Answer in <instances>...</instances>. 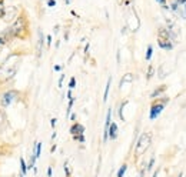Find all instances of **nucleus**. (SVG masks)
Here are the masks:
<instances>
[{"mask_svg":"<svg viewBox=\"0 0 186 177\" xmlns=\"http://www.w3.org/2000/svg\"><path fill=\"white\" fill-rule=\"evenodd\" d=\"M20 62H22V56L19 53H10L3 60V63L0 64V82L1 83H6L16 76Z\"/></svg>","mask_w":186,"mask_h":177,"instance_id":"nucleus-1","label":"nucleus"},{"mask_svg":"<svg viewBox=\"0 0 186 177\" xmlns=\"http://www.w3.org/2000/svg\"><path fill=\"white\" fill-rule=\"evenodd\" d=\"M6 36L16 37V39H26L29 36V20L24 15H19L13 24L7 29ZM4 36V37H6Z\"/></svg>","mask_w":186,"mask_h":177,"instance_id":"nucleus-2","label":"nucleus"},{"mask_svg":"<svg viewBox=\"0 0 186 177\" xmlns=\"http://www.w3.org/2000/svg\"><path fill=\"white\" fill-rule=\"evenodd\" d=\"M150 142H152V134L150 133H142L140 137L137 139L135 146V156H142L150 146Z\"/></svg>","mask_w":186,"mask_h":177,"instance_id":"nucleus-3","label":"nucleus"},{"mask_svg":"<svg viewBox=\"0 0 186 177\" xmlns=\"http://www.w3.org/2000/svg\"><path fill=\"white\" fill-rule=\"evenodd\" d=\"M17 96H19V93H17L16 90H7V91H4L0 96V107L1 109H7L12 103H15L17 100Z\"/></svg>","mask_w":186,"mask_h":177,"instance_id":"nucleus-4","label":"nucleus"},{"mask_svg":"<svg viewBox=\"0 0 186 177\" xmlns=\"http://www.w3.org/2000/svg\"><path fill=\"white\" fill-rule=\"evenodd\" d=\"M163 109H165V103H155V104H152V107H150V113H149L150 120H155V119L163 111Z\"/></svg>","mask_w":186,"mask_h":177,"instance_id":"nucleus-5","label":"nucleus"},{"mask_svg":"<svg viewBox=\"0 0 186 177\" xmlns=\"http://www.w3.org/2000/svg\"><path fill=\"white\" fill-rule=\"evenodd\" d=\"M112 123V110L109 109L107 110V114H106V123H104V131H103V142H107L109 139V126Z\"/></svg>","mask_w":186,"mask_h":177,"instance_id":"nucleus-6","label":"nucleus"},{"mask_svg":"<svg viewBox=\"0 0 186 177\" xmlns=\"http://www.w3.org/2000/svg\"><path fill=\"white\" fill-rule=\"evenodd\" d=\"M127 24H129V27H130V30H137L139 29V19L136 16V13L132 10V15L127 17Z\"/></svg>","mask_w":186,"mask_h":177,"instance_id":"nucleus-7","label":"nucleus"},{"mask_svg":"<svg viewBox=\"0 0 186 177\" xmlns=\"http://www.w3.org/2000/svg\"><path fill=\"white\" fill-rule=\"evenodd\" d=\"M16 19H17V9L15 6L7 7V9H6V15H4V20H6V21H13V20H16Z\"/></svg>","mask_w":186,"mask_h":177,"instance_id":"nucleus-8","label":"nucleus"},{"mask_svg":"<svg viewBox=\"0 0 186 177\" xmlns=\"http://www.w3.org/2000/svg\"><path fill=\"white\" fill-rule=\"evenodd\" d=\"M70 133H72L73 137L75 136H82V134H85V127L80 123H75L70 127Z\"/></svg>","mask_w":186,"mask_h":177,"instance_id":"nucleus-9","label":"nucleus"},{"mask_svg":"<svg viewBox=\"0 0 186 177\" xmlns=\"http://www.w3.org/2000/svg\"><path fill=\"white\" fill-rule=\"evenodd\" d=\"M157 43H159V47L160 49H165V50H172L173 49V44H172L170 39H162V37H159L157 39Z\"/></svg>","mask_w":186,"mask_h":177,"instance_id":"nucleus-10","label":"nucleus"},{"mask_svg":"<svg viewBox=\"0 0 186 177\" xmlns=\"http://www.w3.org/2000/svg\"><path fill=\"white\" fill-rule=\"evenodd\" d=\"M109 139L110 140H116L118 139V124L112 122L109 126Z\"/></svg>","mask_w":186,"mask_h":177,"instance_id":"nucleus-11","label":"nucleus"},{"mask_svg":"<svg viewBox=\"0 0 186 177\" xmlns=\"http://www.w3.org/2000/svg\"><path fill=\"white\" fill-rule=\"evenodd\" d=\"M26 174H27V164H26L23 157H20V174H19V177H24Z\"/></svg>","mask_w":186,"mask_h":177,"instance_id":"nucleus-12","label":"nucleus"},{"mask_svg":"<svg viewBox=\"0 0 186 177\" xmlns=\"http://www.w3.org/2000/svg\"><path fill=\"white\" fill-rule=\"evenodd\" d=\"M40 154H42V143L40 142H36L34 143V150H33V156L36 157V160L40 157Z\"/></svg>","mask_w":186,"mask_h":177,"instance_id":"nucleus-13","label":"nucleus"},{"mask_svg":"<svg viewBox=\"0 0 186 177\" xmlns=\"http://www.w3.org/2000/svg\"><path fill=\"white\" fill-rule=\"evenodd\" d=\"M45 43V36L42 32H39V43H37V52H39V57L42 56V46Z\"/></svg>","mask_w":186,"mask_h":177,"instance_id":"nucleus-14","label":"nucleus"},{"mask_svg":"<svg viewBox=\"0 0 186 177\" xmlns=\"http://www.w3.org/2000/svg\"><path fill=\"white\" fill-rule=\"evenodd\" d=\"M110 84H112V77L107 79V83H106V87H104V94H103V102H107V96H109Z\"/></svg>","mask_w":186,"mask_h":177,"instance_id":"nucleus-15","label":"nucleus"},{"mask_svg":"<svg viewBox=\"0 0 186 177\" xmlns=\"http://www.w3.org/2000/svg\"><path fill=\"white\" fill-rule=\"evenodd\" d=\"M126 170H127V164L120 166V169L118 170V174H116V177H123V176H125V173H126Z\"/></svg>","mask_w":186,"mask_h":177,"instance_id":"nucleus-16","label":"nucleus"},{"mask_svg":"<svg viewBox=\"0 0 186 177\" xmlns=\"http://www.w3.org/2000/svg\"><path fill=\"white\" fill-rule=\"evenodd\" d=\"M165 90H166V86H162V87L160 88H156V90H155V91H153L152 94H150V97H156V96H159V94H160V93H162V91H165Z\"/></svg>","mask_w":186,"mask_h":177,"instance_id":"nucleus-17","label":"nucleus"},{"mask_svg":"<svg viewBox=\"0 0 186 177\" xmlns=\"http://www.w3.org/2000/svg\"><path fill=\"white\" fill-rule=\"evenodd\" d=\"M6 6H4V1H0V19H4V15H6Z\"/></svg>","mask_w":186,"mask_h":177,"instance_id":"nucleus-18","label":"nucleus"},{"mask_svg":"<svg viewBox=\"0 0 186 177\" xmlns=\"http://www.w3.org/2000/svg\"><path fill=\"white\" fill-rule=\"evenodd\" d=\"M152 53H153V47H152V44H149L148 46V52H146V60L148 62L152 59Z\"/></svg>","mask_w":186,"mask_h":177,"instance_id":"nucleus-19","label":"nucleus"},{"mask_svg":"<svg viewBox=\"0 0 186 177\" xmlns=\"http://www.w3.org/2000/svg\"><path fill=\"white\" fill-rule=\"evenodd\" d=\"M76 142H79V143H85L86 142V139H85V134H82V136H75L73 137Z\"/></svg>","mask_w":186,"mask_h":177,"instance_id":"nucleus-20","label":"nucleus"},{"mask_svg":"<svg viewBox=\"0 0 186 177\" xmlns=\"http://www.w3.org/2000/svg\"><path fill=\"white\" fill-rule=\"evenodd\" d=\"M75 87H76V79H75V77H72V79H70V82H69V88L72 90V88H75Z\"/></svg>","mask_w":186,"mask_h":177,"instance_id":"nucleus-21","label":"nucleus"},{"mask_svg":"<svg viewBox=\"0 0 186 177\" xmlns=\"http://www.w3.org/2000/svg\"><path fill=\"white\" fill-rule=\"evenodd\" d=\"M153 164H155V157H152V159H150V161H149V164H148V169H146L148 171H150V170L153 169Z\"/></svg>","mask_w":186,"mask_h":177,"instance_id":"nucleus-22","label":"nucleus"},{"mask_svg":"<svg viewBox=\"0 0 186 177\" xmlns=\"http://www.w3.org/2000/svg\"><path fill=\"white\" fill-rule=\"evenodd\" d=\"M6 43H7V37H4V36L0 37V46H4Z\"/></svg>","mask_w":186,"mask_h":177,"instance_id":"nucleus-23","label":"nucleus"},{"mask_svg":"<svg viewBox=\"0 0 186 177\" xmlns=\"http://www.w3.org/2000/svg\"><path fill=\"white\" fill-rule=\"evenodd\" d=\"M47 6L49 7H54L56 6V0H47Z\"/></svg>","mask_w":186,"mask_h":177,"instance_id":"nucleus-24","label":"nucleus"},{"mask_svg":"<svg viewBox=\"0 0 186 177\" xmlns=\"http://www.w3.org/2000/svg\"><path fill=\"white\" fill-rule=\"evenodd\" d=\"M4 119H6V117H4V113H3V111L0 110V126L3 124V122H4Z\"/></svg>","mask_w":186,"mask_h":177,"instance_id":"nucleus-25","label":"nucleus"},{"mask_svg":"<svg viewBox=\"0 0 186 177\" xmlns=\"http://www.w3.org/2000/svg\"><path fill=\"white\" fill-rule=\"evenodd\" d=\"M65 171H66V176L70 177V170H69V166H68V163L65 164Z\"/></svg>","mask_w":186,"mask_h":177,"instance_id":"nucleus-26","label":"nucleus"},{"mask_svg":"<svg viewBox=\"0 0 186 177\" xmlns=\"http://www.w3.org/2000/svg\"><path fill=\"white\" fill-rule=\"evenodd\" d=\"M46 43H47V46L52 44V36H47V37H46Z\"/></svg>","mask_w":186,"mask_h":177,"instance_id":"nucleus-27","label":"nucleus"},{"mask_svg":"<svg viewBox=\"0 0 186 177\" xmlns=\"http://www.w3.org/2000/svg\"><path fill=\"white\" fill-rule=\"evenodd\" d=\"M63 77H65V74H62V76H60V79H59V87H62V83H63Z\"/></svg>","mask_w":186,"mask_h":177,"instance_id":"nucleus-28","label":"nucleus"},{"mask_svg":"<svg viewBox=\"0 0 186 177\" xmlns=\"http://www.w3.org/2000/svg\"><path fill=\"white\" fill-rule=\"evenodd\" d=\"M52 173H53V170H52V167L47 169V177H52Z\"/></svg>","mask_w":186,"mask_h":177,"instance_id":"nucleus-29","label":"nucleus"},{"mask_svg":"<svg viewBox=\"0 0 186 177\" xmlns=\"http://www.w3.org/2000/svg\"><path fill=\"white\" fill-rule=\"evenodd\" d=\"M50 124H52V127H54V126H56V119H52Z\"/></svg>","mask_w":186,"mask_h":177,"instance_id":"nucleus-30","label":"nucleus"},{"mask_svg":"<svg viewBox=\"0 0 186 177\" xmlns=\"http://www.w3.org/2000/svg\"><path fill=\"white\" fill-rule=\"evenodd\" d=\"M176 3H178V4H185V3H186V0H178Z\"/></svg>","mask_w":186,"mask_h":177,"instance_id":"nucleus-31","label":"nucleus"},{"mask_svg":"<svg viewBox=\"0 0 186 177\" xmlns=\"http://www.w3.org/2000/svg\"><path fill=\"white\" fill-rule=\"evenodd\" d=\"M156 1H159V3H160V4H163V6L166 4V0H156Z\"/></svg>","mask_w":186,"mask_h":177,"instance_id":"nucleus-32","label":"nucleus"},{"mask_svg":"<svg viewBox=\"0 0 186 177\" xmlns=\"http://www.w3.org/2000/svg\"><path fill=\"white\" fill-rule=\"evenodd\" d=\"M60 69H62V67H60L59 64H56V66H54V70H56V71H59V70H60Z\"/></svg>","mask_w":186,"mask_h":177,"instance_id":"nucleus-33","label":"nucleus"},{"mask_svg":"<svg viewBox=\"0 0 186 177\" xmlns=\"http://www.w3.org/2000/svg\"><path fill=\"white\" fill-rule=\"evenodd\" d=\"M143 176H145V170H142V171L139 173V176H137V177H143Z\"/></svg>","mask_w":186,"mask_h":177,"instance_id":"nucleus-34","label":"nucleus"},{"mask_svg":"<svg viewBox=\"0 0 186 177\" xmlns=\"http://www.w3.org/2000/svg\"><path fill=\"white\" fill-rule=\"evenodd\" d=\"M66 3H70V0H66Z\"/></svg>","mask_w":186,"mask_h":177,"instance_id":"nucleus-35","label":"nucleus"},{"mask_svg":"<svg viewBox=\"0 0 186 177\" xmlns=\"http://www.w3.org/2000/svg\"><path fill=\"white\" fill-rule=\"evenodd\" d=\"M179 177H182V174H180V176H179Z\"/></svg>","mask_w":186,"mask_h":177,"instance_id":"nucleus-36","label":"nucleus"}]
</instances>
